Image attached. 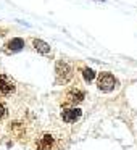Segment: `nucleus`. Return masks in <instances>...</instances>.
Segmentation results:
<instances>
[{"label":"nucleus","instance_id":"obj_1","mask_svg":"<svg viewBox=\"0 0 137 150\" xmlns=\"http://www.w3.org/2000/svg\"><path fill=\"white\" fill-rule=\"evenodd\" d=\"M16 91L15 81L7 74H0V97H10Z\"/></svg>","mask_w":137,"mask_h":150},{"label":"nucleus","instance_id":"obj_2","mask_svg":"<svg viewBox=\"0 0 137 150\" xmlns=\"http://www.w3.org/2000/svg\"><path fill=\"white\" fill-rule=\"evenodd\" d=\"M116 79L113 78V74L110 73H100L98 74V89L103 92H110L116 87Z\"/></svg>","mask_w":137,"mask_h":150},{"label":"nucleus","instance_id":"obj_3","mask_svg":"<svg viewBox=\"0 0 137 150\" xmlns=\"http://www.w3.org/2000/svg\"><path fill=\"white\" fill-rule=\"evenodd\" d=\"M82 100H84V92L79 91V89H71V91L66 92L63 105H71V107H74V105L81 103Z\"/></svg>","mask_w":137,"mask_h":150},{"label":"nucleus","instance_id":"obj_4","mask_svg":"<svg viewBox=\"0 0 137 150\" xmlns=\"http://www.w3.org/2000/svg\"><path fill=\"white\" fill-rule=\"evenodd\" d=\"M71 73H73V69L66 62H61V60H60V62L56 63V79H58V82H61V81L66 82L71 78Z\"/></svg>","mask_w":137,"mask_h":150},{"label":"nucleus","instance_id":"obj_5","mask_svg":"<svg viewBox=\"0 0 137 150\" xmlns=\"http://www.w3.org/2000/svg\"><path fill=\"white\" fill-rule=\"evenodd\" d=\"M37 150H50L53 147V137L50 134H42L36 142Z\"/></svg>","mask_w":137,"mask_h":150},{"label":"nucleus","instance_id":"obj_6","mask_svg":"<svg viewBox=\"0 0 137 150\" xmlns=\"http://www.w3.org/2000/svg\"><path fill=\"white\" fill-rule=\"evenodd\" d=\"M79 116H81V110L78 108H66L61 111V120L66 123H74L76 120H79Z\"/></svg>","mask_w":137,"mask_h":150},{"label":"nucleus","instance_id":"obj_7","mask_svg":"<svg viewBox=\"0 0 137 150\" xmlns=\"http://www.w3.org/2000/svg\"><path fill=\"white\" fill-rule=\"evenodd\" d=\"M34 45H36V49H39L40 52H49V45L47 44H44V42H40V40H34Z\"/></svg>","mask_w":137,"mask_h":150},{"label":"nucleus","instance_id":"obj_8","mask_svg":"<svg viewBox=\"0 0 137 150\" xmlns=\"http://www.w3.org/2000/svg\"><path fill=\"white\" fill-rule=\"evenodd\" d=\"M84 78H85V81H92V79H94V71L85 68L84 69Z\"/></svg>","mask_w":137,"mask_h":150},{"label":"nucleus","instance_id":"obj_9","mask_svg":"<svg viewBox=\"0 0 137 150\" xmlns=\"http://www.w3.org/2000/svg\"><path fill=\"white\" fill-rule=\"evenodd\" d=\"M5 115H7V107L0 102V120H2V118H5Z\"/></svg>","mask_w":137,"mask_h":150}]
</instances>
